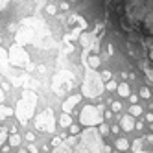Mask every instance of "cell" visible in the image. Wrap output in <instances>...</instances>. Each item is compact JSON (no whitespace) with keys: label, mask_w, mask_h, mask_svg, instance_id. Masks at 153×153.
<instances>
[{"label":"cell","mask_w":153,"mask_h":153,"mask_svg":"<svg viewBox=\"0 0 153 153\" xmlns=\"http://www.w3.org/2000/svg\"><path fill=\"white\" fill-rule=\"evenodd\" d=\"M103 149H105V146L102 142V135L94 127H89L81 133L72 153H103Z\"/></svg>","instance_id":"6da1fadb"},{"label":"cell","mask_w":153,"mask_h":153,"mask_svg":"<svg viewBox=\"0 0 153 153\" xmlns=\"http://www.w3.org/2000/svg\"><path fill=\"white\" fill-rule=\"evenodd\" d=\"M35 105H37V94L31 91H24L15 109V114L19 118L20 126H26L28 120H31V116L35 113Z\"/></svg>","instance_id":"7a4b0ae2"},{"label":"cell","mask_w":153,"mask_h":153,"mask_svg":"<svg viewBox=\"0 0 153 153\" xmlns=\"http://www.w3.org/2000/svg\"><path fill=\"white\" fill-rule=\"evenodd\" d=\"M81 91H83V94L87 98H96V96H100L103 92V79L100 78V74L94 72V68L87 70Z\"/></svg>","instance_id":"3957f363"},{"label":"cell","mask_w":153,"mask_h":153,"mask_svg":"<svg viewBox=\"0 0 153 153\" xmlns=\"http://www.w3.org/2000/svg\"><path fill=\"white\" fill-rule=\"evenodd\" d=\"M103 120V107L102 105H85L79 114V122L87 127L100 126Z\"/></svg>","instance_id":"277c9868"},{"label":"cell","mask_w":153,"mask_h":153,"mask_svg":"<svg viewBox=\"0 0 153 153\" xmlns=\"http://www.w3.org/2000/svg\"><path fill=\"white\" fill-rule=\"evenodd\" d=\"M33 124H35L37 131H42V133H53V129H56V114H53L52 109H46V111H42L41 114L35 116Z\"/></svg>","instance_id":"5b68a950"},{"label":"cell","mask_w":153,"mask_h":153,"mask_svg":"<svg viewBox=\"0 0 153 153\" xmlns=\"http://www.w3.org/2000/svg\"><path fill=\"white\" fill-rule=\"evenodd\" d=\"M74 74L68 72V70H63L59 72L56 78H53V91H56L57 94H63V92H67L70 91L72 87H74Z\"/></svg>","instance_id":"8992f818"},{"label":"cell","mask_w":153,"mask_h":153,"mask_svg":"<svg viewBox=\"0 0 153 153\" xmlns=\"http://www.w3.org/2000/svg\"><path fill=\"white\" fill-rule=\"evenodd\" d=\"M28 61H30V56L22 46L13 45L9 48V63L11 65H15V67H28Z\"/></svg>","instance_id":"52a82bcc"},{"label":"cell","mask_w":153,"mask_h":153,"mask_svg":"<svg viewBox=\"0 0 153 153\" xmlns=\"http://www.w3.org/2000/svg\"><path fill=\"white\" fill-rule=\"evenodd\" d=\"M133 153H153V135L137 138L133 142Z\"/></svg>","instance_id":"ba28073f"},{"label":"cell","mask_w":153,"mask_h":153,"mask_svg":"<svg viewBox=\"0 0 153 153\" xmlns=\"http://www.w3.org/2000/svg\"><path fill=\"white\" fill-rule=\"evenodd\" d=\"M76 142H78V137L72 135V137H68L67 140H61L57 146H53V151H52V153H72Z\"/></svg>","instance_id":"9c48e42d"},{"label":"cell","mask_w":153,"mask_h":153,"mask_svg":"<svg viewBox=\"0 0 153 153\" xmlns=\"http://www.w3.org/2000/svg\"><path fill=\"white\" fill-rule=\"evenodd\" d=\"M81 102V94H74V96H70V98H67L65 100V103H63V113H68L70 114V111L76 107Z\"/></svg>","instance_id":"30bf717a"},{"label":"cell","mask_w":153,"mask_h":153,"mask_svg":"<svg viewBox=\"0 0 153 153\" xmlns=\"http://www.w3.org/2000/svg\"><path fill=\"white\" fill-rule=\"evenodd\" d=\"M120 127H122L124 131H131V129H135V120L131 114H126L120 118Z\"/></svg>","instance_id":"8fae6325"},{"label":"cell","mask_w":153,"mask_h":153,"mask_svg":"<svg viewBox=\"0 0 153 153\" xmlns=\"http://www.w3.org/2000/svg\"><path fill=\"white\" fill-rule=\"evenodd\" d=\"M70 124H72L70 114H68V113H63L61 118H59V126H61V127H70Z\"/></svg>","instance_id":"7c38bea8"},{"label":"cell","mask_w":153,"mask_h":153,"mask_svg":"<svg viewBox=\"0 0 153 153\" xmlns=\"http://www.w3.org/2000/svg\"><path fill=\"white\" fill-rule=\"evenodd\" d=\"M15 111L11 107H7V105H0V120H4V118H7V116H11Z\"/></svg>","instance_id":"4fadbf2b"},{"label":"cell","mask_w":153,"mask_h":153,"mask_svg":"<svg viewBox=\"0 0 153 153\" xmlns=\"http://www.w3.org/2000/svg\"><path fill=\"white\" fill-rule=\"evenodd\" d=\"M85 59H89V61H87L89 68H98V67H100V57H98V56H91V57L85 56Z\"/></svg>","instance_id":"5bb4252c"},{"label":"cell","mask_w":153,"mask_h":153,"mask_svg":"<svg viewBox=\"0 0 153 153\" xmlns=\"http://www.w3.org/2000/svg\"><path fill=\"white\" fill-rule=\"evenodd\" d=\"M116 91H118V94L122 96V98H127V96H129V85H127V83H120V85L116 87Z\"/></svg>","instance_id":"9a60e30c"},{"label":"cell","mask_w":153,"mask_h":153,"mask_svg":"<svg viewBox=\"0 0 153 153\" xmlns=\"http://www.w3.org/2000/svg\"><path fill=\"white\" fill-rule=\"evenodd\" d=\"M116 148H118L120 151H126V149L129 148V144H127V140H126V138H118V140H116Z\"/></svg>","instance_id":"2e32d148"},{"label":"cell","mask_w":153,"mask_h":153,"mask_svg":"<svg viewBox=\"0 0 153 153\" xmlns=\"http://www.w3.org/2000/svg\"><path fill=\"white\" fill-rule=\"evenodd\" d=\"M131 116H140L142 114V107L140 105H137V103H133V105H131Z\"/></svg>","instance_id":"e0dca14e"},{"label":"cell","mask_w":153,"mask_h":153,"mask_svg":"<svg viewBox=\"0 0 153 153\" xmlns=\"http://www.w3.org/2000/svg\"><path fill=\"white\" fill-rule=\"evenodd\" d=\"M20 144V137L19 135H11V137H9V146H19Z\"/></svg>","instance_id":"ac0fdd59"},{"label":"cell","mask_w":153,"mask_h":153,"mask_svg":"<svg viewBox=\"0 0 153 153\" xmlns=\"http://www.w3.org/2000/svg\"><path fill=\"white\" fill-rule=\"evenodd\" d=\"M6 137H7V131H6V127H0V148H2V144L6 142Z\"/></svg>","instance_id":"d6986e66"},{"label":"cell","mask_w":153,"mask_h":153,"mask_svg":"<svg viewBox=\"0 0 153 153\" xmlns=\"http://www.w3.org/2000/svg\"><path fill=\"white\" fill-rule=\"evenodd\" d=\"M140 96H142V98H149V96H151V92H149L148 87H142V89H140Z\"/></svg>","instance_id":"ffe728a7"},{"label":"cell","mask_w":153,"mask_h":153,"mask_svg":"<svg viewBox=\"0 0 153 153\" xmlns=\"http://www.w3.org/2000/svg\"><path fill=\"white\" fill-rule=\"evenodd\" d=\"M100 78H102V79H105V81H109V79L113 78V76H111V72H109V70H103V72L100 74Z\"/></svg>","instance_id":"44dd1931"},{"label":"cell","mask_w":153,"mask_h":153,"mask_svg":"<svg viewBox=\"0 0 153 153\" xmlns=\"http://www.w3.org/2000/svg\"><path fill=\"white\" fill-rule=\"evenodd\" d=\"M111 107H113V111H114V113L122 111V103H120V102H113V103H111Z\"/></svg>","instance_id":"7402d4cb"},{"label":"cell","mask_w":153,"mask_h":153,"mask_svg":"<svg viewBox=\"0 0 153 153\" xmlns=\"http://www.w3.org/2000/svg\"><path fill=\"white\" fill-rule=\"evenodd\" d=\"M105 87H107V91H116V87H118V85H116V83H114V81H111V79H109V81H107V85H105Z\"/></svg>","instance_id":"603a6c76"},{"label":"cell","mask_w":153,"mask_h":153,"mask_svg":"<svg viewBox=\"0 0 153 153\" xmlns=\"http://www.w3.org/2000/svg\"><path fill=\"white\" fill-rule=\"evenodd\" d=\"M70 133H72V135H78V133H79V126L70 124Z\"/></svg>","instance_id":"cb8c5ba5"},{"label":"cell","mask_w":153,"mask_h":153,"mask_svg":"<svg viewBox=\"0 0 153 153\" xmlns=\"http://www.w3.org/2000/svg\"><path fill=\"white\" fill-rule=\"evenodd\" d=\"M146 74H148V79L153 83V68H146Z\"/></svg>","instance_id":"d4e9b609"},{"label":"cell","mask_w":153,"mask_h":153,"mask_svg":"<svg viewBox=\"0 0 153 153\" xmlns=\"http://www.w3.org/2000/svg\"><path fill=\"white\" fill-rule=\"evenodd\" d=\"M107 133H109V127L107 126H102L100 127V135H107Z\"/></svg>","instance_id":"484cf974"},{"label":"cell","mask_w":153,"mask_h":153,"mask_svg":"<svg viewBox=\"0 0 153 153\" xmlns=\"http://www.w3.org/2000/svg\"><path fill=\"white\" fill-rule=\"evenodd\" d=\"M46 11H48L50 15H56V6H48V7H46Z\"/></svg>","instance_id":"4316f807"},{"label":"cell","mask_w":153,"mask_h":153,"mask_svg":"<svg viewBox=\"0 0 153 153\" xmlns=\"http://www.w3.org/2000/svg\"><path fill=\"white\" fill-rule=\"evenodd\" d=\"M26 138H28L30 142H33V138H35V135H33V133H28V135H26Z\"/></svg>","instance_id":"83f0119b"},{"label":"cell","mask_w":153,"mask_h":153,"mask_svg":"<svg viewBox=\"0 0 153 153\" xmlns=\"http://www.w3.org/2000/svg\"><path fill=\"white\" fill-rule=\"evenodd\" d=\"M59 142H61V138H59V137H57V138H53V140H52V146H57Z\"/></svg>","instance_id":"f1b7e54d"},{"label":"cell","mask_w":153,"mask_h":153,"mask_svg":"<svg viewBox=\"0 0 153 153\" xmlns=\"http://www.w3.org/2000/svg\"><path fill=\"white\" fill-rule=\"evenodd\" d=\"M137 102H138V96L133 94V96H131V103H137Z\"/></svg>","instance_id":"f546056e"},{"label":"cell","mask_w":153,"mask_h":153,"mask_svg":"<svg viewBox=\"0 0 153 153\" xmlns=\"http://www.w3.org/2000/svg\"><path fill=\"white\" fill-rule=\"evenodd\" d=\"M103 116H105V118H111V116H113V113H111V111H105V113H103Z\"/></svg>","instance_id":"4dcf8cb0"},{"label":"cell","mask_w":153,"mask_h":153,"mask_svg":"<svg viewBox=\"0 0 153 153\" xmlns=\"http://www.w3.org/2000/svg\"><path fill=\"white\" fill-rule=\"evenodd\" d=\"M146 120H148V122H153V114H151V113H148V116H146Z\"/></svg>","instance_id":"1f68e13d"},{"label":"cell","mask_w":153,"mask_h":153,"mask_svg":"<svg viewBox=\"0 0 153 153\" xmlns=\"http://www.w3.org/2000/svg\"><path fill=\"white\" fill-rule=\"evenodd\" d=\"M28 149H30V151H31V153H37V149H35V146H33V144H31V146H30V148H28Z\"/></svg>","instance_id":"d6a6232c"},{"label":"cell","mask_w":153,"mask_h":153,"mask_svg":"<svg viewBox=\"0 0 153 153\" xmlns=\"http://www.w3.org/2000/svg\"><path fill=\"white\" fill-rule=\"evenodd\" d=\"M19 153H26V149H19Z\"/></svg>","instance_id":"836d02e7"}]
</instances>
